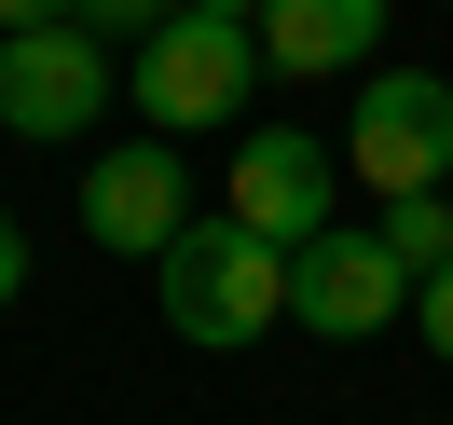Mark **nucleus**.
<instances>
[{"instance_id": "f257e3e1", "label": "nucleus", "mask_w": 453, "mask_h": 425, "mask_svg": "<svg viewBox=\"0 0 453 425\" xmlns=\"http://www.w3.org/2000/svg\"><path fill=\"white\" fill-rule=\"evenodd\" d=\"M151 288H165V330L193 357H234V343L288 330V247L248 233V220H179V247L151 261Z\"/></svg>"}, {"instance_id": "f03ea898", "label": "nucleus", "mask_w": 453, "mask_h": 425, "mask_svg": "<svg viewBox=\"0 0 453 425\" xmlns=\"http://www.w3.org/2000/svg\"><path fill=\"white\" fill-rule=\"evenodd\" d=\"M124 96L151 110V138H206V124H234V110L261 96V28L179 0L151 42H124Z\"/></svg>"}, {"instance_id": "7ed1b4c3", "label": "nucleus", "mask_w": 453, "mask_h": 425, "mask_svg": "<svg viewBox=\"0 0 453 425\" xmlns=\"http://www.w3.org/2000/svg\"><path fill=\"white\" fill-rule=\"evenodd\" d=\"M124 96V56L69 14V28H0V124L28 151H69V138H96V110Z\"/></svg>"}, {"instance_id": "20e7f679", "label": "nucleus", "mask_w": 453, "mask_h": 425, "mask_svg": "<svg viewBox=\"0 0 453 425\" xmlns=\"http://www.w3.org/2000/svg\"><path fill=\"white\" fill-rule=\"evenodd\" d=\"M343 178H371V206L453 193V69H371L357 124H343Z\"/></svg>"}, {"instance_id": "39448f33", "label": "nucleus", "mask_w": 453, "mask_h": 425, "mask_svg": "<svg viewBox=\"0 0 453 425\" xmlns=\"http://www.w3.org/2000/svg\"><path fill=\"white\" fill-rule=\"evenodd\" d=\"M288 330H316V343L412 330V261H398L371 220H330L316 247H288Z\"/></svg>"}, {"instance_id": "423d86ee", "label": "nucleus", "mask_w": 453, "mask_h": 425, "mask_svg": "<svg viewBox=\"0 0 453 425\" xmlns=\"http://www.w3.org/2000/svg\"><path fill=\"white\" fill-rule=\"evenodd\" d=\"M234 220L275 233V247H316V233L343 220V151L303 138V124H261V138L234 151Z\"/></svg>"}, {"instance_id": "0eeeda50", "label": "nucleus", "mask_w": 453, "mask_h": 425, "mask_svg": "<svg viewBox=\"0 0 453 425\" xmlns=\"http://www.w3.org/2000/svg\"><path fill=\"white\" fill-rule=\"evenodd\" d=\"M179 220H193V178H179L165 138H111V151L83 165V233H96L111 261H165Z\"/></svg>"}, {"instance_id": "6e6552de", "label": "nucleus", "mask_w": 453, "mask_h": 425, "mask_svg": "<svg viewBox=\"0 0 453 425\" xmlns=\"http://www.w3.org/2000/svg\"><path fill=\"white\" fill-rule=\"evenodd\" d=\"M398 0H261V69L275 83H343V69L385 56Z\"/></svg>"}, {"instance_id": "1a4fd4ad", "label": "nucleus", "mask_w": 453, "mask_h": 425, "mask_svg": "<svg viewBox=\"0 0 453 425\" xmlns=\"http://www.w3.org/2000/svg\"><path fill=\"white\" fill-rule=\"evenodd\" d=\"M371 233H385V247L412 261V288H426V275H440V261H453V193H398V206H385V220H371Z\"/></svg>"}, {"instance_id": "9d476101", "label": "nucleus", "mask_w": 453, "mask_h": 425, "mask_svg": "<svg viewBox=\"0 0 453 425\" xmlns=\"http://www.w3.org/2000/svg\"><path fill=\"white\" fill-rule=\"evenodd\" d=\"M412 343H426V357H440V370H453V261H440V275H426V288H412Z\"/></svg>"}, {"instance_id": "9b49d317", "label": "nucleus", "mask_w": 453, "mask_h": 425, "mask_svg": "<svg viewBox=\"0 0 453 425\" xmlns=\"http://www.w3.org/2000/svg\"><path fill=\"white\" fill-rule=\"evenodd\" d=\"M165 14H179V0H83V28H96V42H151Z\"/></svg>"}, {"instance_id": "f8f14e48", "label": "nucleus", "mask_w": 453, "mask_h": 425, "mask_svg": "<svg viewBox=\"0 0 453 425\" xmlns=\"http://www.w3.org/2000/svg\"><path fill=\"white\" fill-rule=\"evenodd\" d=\"M28 302V220H14V206H0V315Z\"/></svg>"}, {"instance_id": "ddd939ff", "label": "nucleus", "mask_w": 453, "mask_h": 425, "mask_svg": "<svg viewBox=\"0 0 453 425\" xmlns=\"http://www.w3.org/2000/svg\"><path fill=\"white\" fill-rule=\"evenodd\" d=\"M83 0H0V28H69Z\"/></svg>"}, {"instance_id": "4468645a", "label": "nucleus", "mask_w": 453, "mask_h": 425, "mask_svg": "<svg viewBox=\"0 0 453 425\" xmlns=\"http://www.w3.org/2000/svg\"><path fill=\"white\" fill-rule=\"evenodd\" d=\"M193 14H248V28H261V0H193Z\"/></svg>"}]
</instances>
